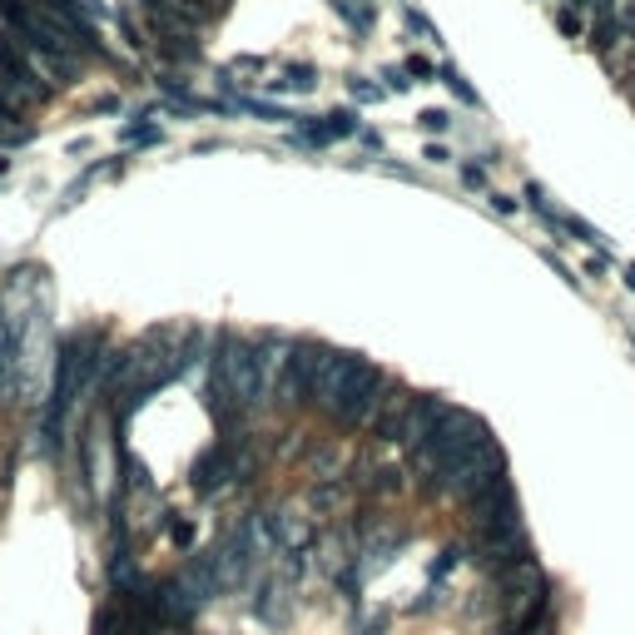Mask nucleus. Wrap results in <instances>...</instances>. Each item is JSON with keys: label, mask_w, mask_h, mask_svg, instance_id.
<instances>
[{"label": "nucleus", "mask_w": 635, "mask_h": 635, "mask_svg": "<svg viewBox=\"0 0 635 635\" xmlns=\"http://www.w3.org/2000/svg\"><path fill=\"white\" fill-rule=\"evenodd\" d=\"M417 125L427 129V134H447L452 115H447V110H422V115H417Z\"/></svg>", "instance_id": "14"}, {"label": "nucleus", "mask_w": 635, "mask_h": 635, "mask_svg": "<svg viewBox=\"0 0 635 635\" xmlns=\"http://www.w3.org/2000/svg\"><path fill=\"white\" fill-rule=\"evenodd\" d=\"M159 139H164L159 125H129L125 129V144H159Z\"/></svg>", "instance_id": "13"}, {"label": "nucleus", "mask_w": 635, "mask_h": 635, "mask_svg": "<svg viewBox=\"0 0 635 635\" xmlns=\"http://www.w3.org/2000/svg\"><path fill=\"white\" fill-rule=\"evenodd\" d=\"M437 75H442V85H447V90H452V95H457V100H462V105H472V110H477V105H482V100H477V90H472V85H467V75H462V70H457V65H442V70H437Z\"/></svg>", "instance_id": "9"}, {"label": "nucleus", "mask_w": 635, "mask_h": 635, "mask_svg": "<svg viewBox=\"0 0 635 635\" xmlns=\"http://www.w3.org/2000/svg\"><path fill=\"white\" fill-rule=\"evenodd\" d=\"M358 363H363V353L328 348V358H323V368H318V378H313V392H308V407H313V412H323V417H333V407H338L343 387L353 382Z\"/></svg>", "instance_id": "4"}, {"label": "nucleus", "mask_w": 635, "mask_h": 635, "mask_svg": "<svg viewBox=\"0 0 635 635\" xmlns=\"http://www.w3.org/2000/svg\"><path fill=\"white\" fill-rule=\"evenodd\" d=\"M467 516H472L477 536H492V531H516V526H521V507H516V492H511L507 477H502L492 492H482L477 502H467Z\"/></svg>", "instance_id": "5"}, {"label": "nucleus", "mask_w": 635, "mask_h": 635, "mask_svg": "<svg viewBox=\"0 0 635 635\" xmlns=\"http://www.w3.org/2000/svg\"><path fill=\"white\" fill-rule=\"evenodd\" d=\"M407 30H412V35H422V40H437V30H432V20H427L422 10H407Z\"/></svg>", "instance_id": "16"}, {"label": "nucleus", "mask_w": 635, "mask_h": 635, "mask_svg": "<svg viewBox=\"0 0 635 635\" xmlns=\"http://www.w3.org/2000/svg\"><path fill=\"white\" fill-rule=\"evenodd\" d=\"M115 25H120V35H125V45H129V50H144V40H139V25H134V20H129L125 10H120V15H115Z\"/></svg>", "instance_id": "17"}, {"label": "nucleus", "mask_w": 635, "mask_h": 635, "mask_svg": "<svg viewBox=\"0 0 635 635\" xmlns=\"http://www.w3.org/2000/svg\"><path fill=\"white\" fill-rule=\"evenodd\" d=\"M382 80H387V95H402V90H407V85H412V80H407V70H402V65H397V70H387V75H382Z\"/></svg>", "instance_id": "19"}, {"label": "nucleus", "mask_w": 635, "mask_h": 635, "mask_svg": "<svg viewBox=\"0 0 635 635\" xmlns=\"http://www.w3.org/2000/svg\"><path fill=\"white\" fill-rule=\"evenodd\" d=\"M239 467H244V447L239 442H214L209 452H199V462L189 467V487L199 497H214L224 492L229 482H239Z\"/></svg>", "instance_id": "3"}, {"label": "nucleus", "mask_w": 635, "mask_h": 635, "mask_svg": "<svg viewBox=\"0 0 635 635\" xmlns=\"http://www.w3.org/2000/svg\"><path fill=\"white\" fill-rule=\"evenodd\" d=\"M502 477H507V457H502V447H497V442H487V447H477V452H467V457L447 462V467H442V477H437V492H442V497H452V502H477V497H482V492H492Z\"/></svg>", "instance_id": "1"}, {"label": "nucleus", "mask_w": 635, "mask_h": 635, "mask_svg": "<svg viewBox=\"0 0 635 635\" xmlns=\"http://www.w3.org/2000/svg\"><path fill=\"white\" fill-rule=\"evenodd\" d=\"M427 159H432V164H447V159H452V154H447V149H442V144H427Z\"/></svg>", "instance_id": "21"}, {"label": "nucleus", "mask_w": 635, "mask_h": 635, "mask_svg": "<svg viewBox=\"0 0 635 635\" xmlns=\"http://www.w3.org/2000/svg\"><path fill=\"white\" fill-rule=\"evenodd\" d=\"M348 95H353L358 105H378L382 95H387V85H373V80H363V75H358V80L348 85Z\"/></svg>", "instance_id": "12"}, {"label": "nucleus", "mask_w": 635, "mask_h": 635, "mask_svg": "<svg viewBox=\"0 0 635 635\" xmlns=\"http://www.w3.org/2000/svg\"><path fill=\"white\" fill-rule=\"evenodd\" d=\"M626 283H631V288H635V263H626Z\"/></svg>", "instance_id": "22"}, {"label": "nucleus", "mask_w": 635, "mask_h": 635, "mask_svg": "<svg viewBox=\"0 0 635 635\" xmlns=\"http://www.w3.org/2000/svg\"><path fill=\"white\" fill-rule=\"evenodd\" d=\"M273 85H278V90H288V95H308V90L318 85V70H313V65H283Z\"/></svg>", "instance_id": "7"}, {"label": "nucleus", "mask_w": 635, "mask_h": 635, "mask_svg": "<svg viewBox=\"0 0 635 635\" xmlns=\"http://www.w3.org/2000/svg\"><path fill=\"white\" fill-rule=\"evenodd\" d=\"M402 70H407V75H412V80H427V75H437V70H442V65H432V60H427V55H407V65H402Z\"/></svg>", "instance_id": "15"}, {"label": "nucleus", "mask_w": 635, "mask_h": 635, "mask_svg": "<svg viewBox=\"0 0 635 635\" xmlns=\"http://www.w3.org/2000/svg\"><path fill=\"white\" fill-rule=\"evenodd\" d=\"M348 134H358V115H348V110H333V115H323L318 125H298V144H313V149H323V144H338V139H348Z\"/></svg>", "instance_id": "6"}, {"label": "nucleus", "mask_w": 635, "mask_h": 635, "mask_svg": "<svg viewBox=\"0 0 635 635\" xmlns=\"http://www.w3.org/2000/svg\"><path fill=\"white\" fill-rule=\"evenodd\" d=\"M487 199H492L497 214H516V199H507V194H487Z\"/></svg>", "instance_id": "20"}, {"label": "nucleus", "mask_w": 635, "mask_h": 635, "mask_svg": "<svg viewBox=\"0 0 635 635\" xmlns=\"http://www.w3.org/2000/svg\"><path fill=\"white\" fill-rule=\"evenodd\" d=\"M462 184L467 189H487V169L482 164H462Z\"/></svg>", "instance_id": "18"}, {"label": "nucleus", "mask_w": 635, "mask_h": 635, "mask_svg": "<svg viewBox=\"0 0 635 635\" xmlns=\"http://www.w3.org/2000/svg\"><path fill=\"white\" fill-rule=\"evenodd\" d=\"M556 30H561L566 40H581V35H586V10H576V5H561V10H556Z\"/></svg>", "instance_id": "11"}, {"label": "nucleus", "mask_w": 635, "mask_h": 635, "mask_svg": "<svg viewBox=\"0 0 635 635\" xmlns=\"http://www.w3.org/2000/svg\"><path fill=\"white\" fill-rule=\"evenodd\" d=\"M323 358H328V343L298 338V343H293V358H288V368H283V382H278L273 407H308V392H313V378H318Z\"/></svg>", "instance_id": "2"}, {"label": "nucleus", "mask_w": 635, "mask_h": 635, "mask_svg": "<svg viewBox=\"0 0 635 635\" xmlns=\"http://www.w3.org/2000/svg\"><path fill=\"white\" fill-rule=\"evenodd\" d=\"M561 234H571L576 244H586V249H596V254H601V244H606V239H601V229H591V224H586V219H576V214H566V219H561Z\"/></svg>", "instance_id": "10"}, {"label": "nucleus", "mask_w": 635, "mask_h": 635, "mask_svg": "<svg viewBox=\"0 0 635 635\" xmlns=\"http://www.w3.org/2000/svg\"><path fill=\"white\" fill-rule=\"evenodd\" d=\"M5 169H10V159H5V154H0V174H5Z\"/></svg>", "instance_id": "23"}, {"label": "nucleus", "mask_w": 635, "mask_h": 635, "mask_svg": "<svg viewBox=\"0 0 635 635\" xmlns=\"http://www.w3.org/2000/svg\"><path fill=\"white\" fill-rule=\"evenodd\" d=\"M333 10L358 30V35H368L373 30V20H378V10H373V0H363V5H353V0H333Z\"/></svg>", "instance_id": "8"}]
</instances>
